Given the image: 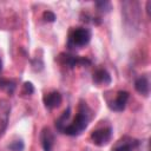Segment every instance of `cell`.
<instances>
[{
  "label": "cell",
  "mask_w": 151,
  "mask_h": 151,
  "mask_svg": "<svg viewBox=\"0 0 151 151\" xmlns=\"http://www.w3.org/2000/svg\"><path fill=\"white\" fill-rule=\"evenodd\" d=\"M70 117H71V109L68 107V109H66V110L64 111V113L55 120V127H57L58 131H60V132L64 131V129H65V127L67 126V124H68Z\"/></svg>",
  "instance_id": "12"
},
{
  "label": "cell",
  "mask_w": 151,
  "mask_h": 151,
  "mask_svg": "<svg viewBox=\"0 0 151 151\" xmlns=\"http://www.w3.org/2000/svg\"><path fill=\"white\" fill-rule=\"evenodd\" d=\"M111 137H112V129L110 126H104V127L93 130L90 136L91 142L97 146L106 145L111 140Z\"/></svg>",
  "instance_id": "4"
},
{
  "label": "cell",
  "mask_w": 151,
  "mask_h": 151,
  "mask_svg": "<svg viewBox=\"0 0 151 151\" xmlns=\"http://www.w3.org/2000/svg\"><path fill=\"white\" fill-rule=\"evenodd\" d=\"M92 81L97 86H106V85L111 84L112 78H111V74L105 68H98V70H96L93 72Z\"/></svg>",
  "instance_id": "9"
},
{
  "label": "cell",
  "mask_w": 151,
  "mask_h": 151,
  "mask_svg": "<svg viewBox=\"0 0 151 151\" xmlns=\"http://www.w3.org/2000/svg\"><path fill=\"white\" fill-rule=\"evenodd\" d=\"M2 70V60H1V57H0V72Z\"/></svg>",
  "instance_id": "18"
},
{
  "label": "cell",
  "mask_w": 151,
  "mask_h": 151,
  "mask_svg": "<svg viewBox=\"0 0 151 151\" xmlns=\"http://www.w3.org/2000/svg\"><path fill=\"white\" fill-rule=\"evenodd\" d=\"M92 118V111L86 105V103L80 101V105L78 107V113L73 118L71 123L67 124V126L64 129L63 133L67 136H78L80 134L88 125L90 120Z\"/></svg>",
  "instance_id": "1"
},
{
  "label": "cell",
  "mask_w": 151,
  "mask_h": 151,
  "mask_svg": "<svg viewBox=\"0 0 151 151\" xmlns=\"http://www.w3.org/2000/svg\"><path fill=\"white\" fill-rule=\"evenodd\" d=\"M134 88L136 91L144 96V97H147L149 93H150V84H149V79L146 76H140L139 78L136 79L134 81Z\"/></svg>",
  "instance_id": "11"
},
{
  "label": "cell",
  "mask_w": 151,
  "mask_h": 151,
  "mask_svg": "<svg viewBox=\"0 0 151 151\" xmlns=\"http://www.w3.org/2000/svg\"><path fill=\"white\" fill-rule=\"evenodd\" d=\"M57 60L61 65L67 66L70 68H73L76 66H87V65L91 64V61L87 58L78 57V55H72V54H68V53H60L58 55Z\"/></svg>",
  "instance_id": "3"
},
{
  "label": "cell",
  "mask_w": 151,
  "mask_h": 151,
  "mask_svg": "<svg viewBox=\"0 0 151 151\" xmlns=\"http://www.w3.org/2000/svg\"><path fill=\"white\" fill-rule=\"evenodd\" d=\"M91 31L86 27H73L68 32L67 46L70 48H80L86 46L91 40Z\"/></svg>",
  "instance_id": "2"
},
{
  "label": "cell",
  "mask_w": 151,
  "mask_h": 151,
  "mask_svg": "<svg viewBox=\"0 0 151 151\" xmlns=\"http://www.w3.org/2000/svg\"><path fill=\"white\" fill-rule=\"evenodd\" d=\"M96 6H97L98 11L104 12V13H106V12H109L111 9V4L109 1H97Z\"/></svg>",
  "instance_id": "15"
},
{
  "label": "cell",
  "mask_w": 151,
  "mask_h": 151,
  "mask_svg": "<svg viewBox=\"0 0 151 151\" xmlns=\"http://www.w3.org/2000/svg\"><path fill=\"white\" fill-rule=\"evenodd\" d=\"M61 101H63V97L58 91L48 92L42 97V103H44L45 107L48 110H53V109L58 107L61 104Z\"/></svg>",
  "instance_id": "8"
},
{
  "label": "cell",
  "mask_w": 151,
  "mask_h": 151,
  "mask_svg": "<svg viewBox=\"0 0 151 151\" xmlns=\"http://www.w3.org/2000/svg\"><path fill=\"white\" fill-rule=\"evenodd\" d=\"M129 92L126 91H119L114 98V100L112 101H109V107L112 110V111H116V112H122L124 111L125 106H126V103L129 100Z\"/></svg>",
  "instance_id": "7"
},
{
  "label": "cell",
  "mask_w": 151,
  "mask_h": 151,
  "mask_svg": "<svg viewBox=\"0 0 151 151\" xmlns=\"http://www.w3.org/2000/svg\"><path fill=\"white\" fill-rule=\"evenodd\" d=\"M42 18H44V20L45 21H47V22H54L55 21V14L53 13V12H51V11H45L44 13H42Z\"/></svg>",
  "instance_id": "16"
},
{
  "label": "cell",
  "mask_w": 151,
  "mask_h": 151,
  "mask_svg": "<svg viewBox=\"0 0 151 151\" xmlns=\"http://www.w3.org/2000/svg\"><path fill=\"white\" fill-rule=\"evenodd\" d=\"M9 113H11V104L6 99H0V138L4 136L8 120H9Z\"/></svg>",
  "instance_id": "6"
},
{
  "label": "cell",
  "mask_w": 151,
  "mask_h": 151,
  "mask_svg": "<svg viewBox=\"0 0 151 151\" xmlns=\"http://www.w3.org/2000/svg\"><path fill=\"white\" fill-rule=\"evenodd\" d=\"M17 85L15 81L12 79H6V78H0V88L5 92H7L8 94H12L15 90Z\"/></svg>",
  "instance_id": "13"
},
{
  "label": "cell",
  "mask_w": 151,
  "mask_h": 151,
  "mask_svg": "<svg viewBox=\"0 0 151 151\" xmlns=\"http://www.w3.org/2000/svg\"><path fill=\"white\" fill-rule=\"evenodd\" d=\"M40 139H41V145H42L44 151H52V149L54 146V134L52 133V131L48 127L42 129Z\"/></svg>",
  "instance_id": "10"
},
{
  "label": "cell",
  "mask_w": 151,
  "mask_h": 151,
  "mask_svg": "<svg viewBox=\"0 0 151 151\" xmlns=\"http://www.w3.org/2000/svg\"><path fill=\"white\" fill-rule=\"evenodd\" d=\"M112 151H114V150H112Z\"/></svg>",
  "instance_id": "19"
},
{
  "label": "cell",
  "mask_w": 151,
  "mask_h": 151,
  "mask_svg": "<svg viewBox=\"0 0 151 151\" xmlns=\"http://www.w3.org/2000/svg\"><path fill=\"white\" fill-rule=\"evenodd\" d=\"M7 147H8L9 151H24L25 144H24V142L21 139H15L12 143H9Z\"/></svg>",
  "instance_id": "14"
},
{
  "label": "cell",
  "mask_w": 151,
  "mask_h": 151,
  "mask_svg": "<svg viewBox=\"0 0 151 151\" xmlns=\"http://www.w3.org/2000/svg\"><path fill=\"white\" fill-rule=\"evenodd\" d=\"M33 92H34V87H33L32 83H29V81L24 83V86H22V93L29 96V94H32Z\"/></svg>",
  "instance_id": "17"
},
{
  "label": "cell",
  "mask_w": 151,
  "mask_h": 151,
  "mask_svg": "<svg viewBox=\"0 0 151 151\" xmlns=\"http://www.w3.org/2000/svg\"><path fill=\"white\" fill-rule=\"evenodd\" d=\"M139 140L136 138H132L130 136H124L116 142L112 150L114 151H133L139 146Z\"/></svg>",
  "instance_id": "5"
}]
</instances>
